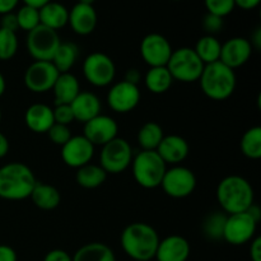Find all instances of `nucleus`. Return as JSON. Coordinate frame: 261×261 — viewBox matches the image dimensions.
<instances>
[{
    "label": "nucleus",
    "mask_w": 261,
    "mask_h": 261,
    "mask_svg": "<svg viewBox=\"0 0 261 261\" xmlns=\"http://www.w3.org/2000/svg\"><path fill=\"white\" fill-rule=\"evenodd\" d=\"M119 125L111 116L99 114L84 124L83 135L94 145L103 147L117 137Z\"/></svg>",
    "instance_id": "dca6fc26"
},
{
    "label": "nucleus",
    "mask_w": 261,
    "mask_h": 261,
    "mask_svg": "<svg viewBox=\"0 0 261 261\" xmlns=\"http://www.w3.org/2000/svg\"><path fill=\"white\" fill-rule=\"evenodd\" d=\"M240 148L249 160H259L261 157V127L252 126L244 133L240 142Z\"/></svg>",
    "instance_id": "2f4dec72"
},
{
    "label": "nucleus",
    "mask_w": 261,
    "mask_h": 261,
    "mask_svg": "<svg viewBox=\"0 0 261 261\" xmlns=\"http://www.w3.org/2000/svg\"><path fill=\"white\" fill-rule=\"evenodd\" d=\"M208 13L224 18L233 12L236 8L234 0H204Z\"/></svg>",
    "instance_id": "c9c22d12"
},
{
    "label": "nucleus",
    "mask_w": 261,
    "mask_h": 261,
    "mask_svg": "<svg viewBox=\"0 0 261 261\" xmlns=\"http://www.w3.org/2000/svg\"><path fill=\"white\" fill-rule=\"evenodd\" d=\"M37 184L35 173L24 163L12 162L0 167V198L18 201L30 198Z\"/></svg>",
    "instance_id": "7ed1b4c3"
},
{
    "label": "nucleus",
    "mask_w": 261,
    "mask_h": 261,
    "mask_svg": "<svg viewBox=\"0 0 261 261\" xmlns=\"http://www.w3.org/2000/svg\"><path fill=\"white\" fill-rule=\"evenodd\" d=\"M61 43L58 31L40 24L27 32V50L35 61H51Z\"/></svg>",
    "instance_id": "6e6552de"
},
{
    "label": "nucleus",
    "mask_w": 261,
    "mask_h": 261,
    "mask_svg": "<svg viewBox=\"0 0 261 261\" xmlns=\"http://www.w3.org/2000/svg\"><path fill=\"white\" fill-rule=\"evenodd\" d=\"M134 154L133 148L124 138L116 137L102 147L99 166L107 175H119L130 167Z\"/></svg>",
    "instance_id": "0eeeda50"
},
{
    "label": "nucleus",
    "mask_w": 261,
    "mask_h": 261,
    "mask_svg": "<svg viewBox=\"0 0 261 261\" xmlns=\"http://www.w3.org/2000/svg\"><path fill=\"white\" fill-rule=\"evenodd\" d=\"M74 119L86 124L87 121L101 114L102 103L98 96L92 92H79L78 96L70 103Z\"/></svg>",
    "instance_id": "4be33fe9"
},
{
    "label": "nucleus",
    "mask_w": 261,
    "mask_h": 261,
    "mask_svg": "<svg viewBox=\"0 0 261 261\" xmlns=\"http://www.w3.org/2000/svg\"><path fill=\"white\" fill-rule=\"evenodd\" d=\"M96 0H78V3H82V4H88V5H93V3Z\"/></svg>",
    "instance_id": "603ef678"
},
{
    "label": "nucleus",
    "mask_w": 261,
    "mask_h": 261,
    "mask_svg": "<svg viewBox=\"0 0 261 261\" xmlns=\"http://www.w3.org/2000/svg\"><path fill=\"white\" fill-rule=\"evenodd\" d=\"M94 145L82 135H73L61 147V160L71 168H81L91 163L94 155Z\"/></svg>",
    "instance_id": "2eb2a0df"
},
{
    "label": "nucleus",
    "mask_w": 261,
    "mask_h": 261,
    "mask_svg": "<svg viewBox=\"0 0 261 261\" xmlns=\"http://www.w3.org/2000/svg\"><path fill=\"white\" fill-rule=\"evenodd\" d=\"M79 56V48L74 42H61L51 63L59 73H69Z\"/></svg>",
    "instance_id": "c756f323"
},
{
    "label": "nucleus",
    "mask_w": 261,
    "mask_h": 261,
    "mask_svg": "<svg viewBox=\"0 0 261 261\" xmlns=\"http://www.w3.org/2000/svg\"><path fill=\"white\" fill-rule=\"evenodd\" d=\"M5 89H7V82H5L4 75H3L2 71H0V97L4 94Z\"/></svg>",
    "instance_id": "3c124183"
},
{
    "label": "nucleus",
    "mask_w": 261,
    "mask_h": 261,
    "mask_svg": "<svg viewBox=\"0 0 261 261\" xmlns=\"http://www.w3.org/2000/svg\"><path fill=\"white\" fill-rule=\"evenodd\" d=\"M9 152V140L3 133H0V158H4Z\"/></svg>",
    "instance_id": "09e8293b"
},
{
    "label": "nucleus",
    "mask_w": 261,
    "mask_h": 261,
    "mask_svg": "<svg viewBox=\"0 0 261 261\" xmlns=\"http://www.w3.org/2000/svg\"><path fill=\"white\" fill-rule=\"evenodd\" d=\"M0 28H4V30L12 31V32L17 33L18 28V22H17V15L15 13H7V14L2 15V19H0Z\"/></svg>",
    "instance_id": "ea45409f"
},
{
    "label": "nucleus",
    "mask_w": 261,
    "mask_h": 261,
    "mask_svg": "<svg viewBox=\"0 0 261 261\" xmlns=\"http://www.w3.org/2000/svg\"><path fill=\"white\" fill-rule=\"evenodd\" d=\"M139 48L142 59L149 68L167 65L173 51L170 41L160 33H149L145 36Z\"/></svg>",
    "instance_id": "ddd939ff"
},
{
    "label": "nucleus",
    "mask_w": 261,
    "mask_h": 261,
    "mask_svg": "<svg viewBox=\"0 0 261 261\" xmlns=\"http://www.w3.org/2000/svg\"><path fill=\"white\" fill-rule=\"evenodd\" d=\"M17 15V22H18V28L19 30L25 31V32H30L33 28H36L37 25H40V13L38 9L33 7H28V5H23L18 9V12L15 13Z\"/></svg>",
    "instance_id": "f704fd0d"
},
{
    "label": "nucleus",
    "mask_w": 261,
    "mask_h": 261,
    "mask_svg": "<svg viewBox=\"0 0 261 261\" xmlns=\"http://www.w3.org/2000/svg\"><path fill=\"white\" fill-rule=\"evenodd\" d=\"M24 3V5H28V7H33L36 9H40L43 5H46L47 3H50L51 0H22Z\"/></svg>",
    "instance_id": "8fccbe9b"
},
{
    "label": "nucleus",
    "mask_w": 261,
    "mask_h": 261,
    "mask_svg": "<svg viewBox=\"0 0 261 261\" xmlns=\"http://www.w3.org/2000/svg\"><path fill=\"white\" fill-rule=\"evenodd\" d=\"M31 200L41 211H54L60 205V191L50 184L38 182L31 193Z\"/></svg>",
    "instance_id": "393cba45"
},
{
    "label": "nucleus",
    "mask_w": 261,
    "mask_h": 261,
    "mask_svg": "<svg viewBox=\"0 0 261 261\" xmlns=\"http://www.w3.org/2000/svg\"><path fill=\"white\" fill-rule=\"evenodd\" d=\"M53 114L55 124H61L69 126L71 122L75 121L70 105H55V107L53 109Z\"/></svg>",
    "instance_id": "4c0bfd02"
},
{
    "label": "nucleus",
    "mask_w": 261,
    "mask_h": 261,
    "mask_svg": "<svg viewBox=\"0 0 261 261\" xmlns=\"http://www.w3.org/2000/svg\"><path fill=\"white\" fill-rule=\"evenodd\" d=\"M227 214L224 212H213L203 223V232L209 240H223V231L226 226Z\"/></svg>",
    "instance_id": "473e14b6"
},
{
    "label": "nucleus",
    "mask_w": 261,
    "mask_h": 261,
    "mask_svg": "<svg viewBox=\"0 0 261 261\" xmlns=\"http://www.w3.org/2000/svg\"><path fill=\"white\" fill-rule=\"evenodd\" d=\"M133 177L135 182L144 189L161 186L167 165L155 150H140L132 161Z\"/></svg>",
    "instance_id": "39448f33"
},
{
    "label": "nucleus",
    "mask_w": 261,
    "mask_h": 261,
    "mask_svg": "<svg viewBox=\"0 0 261 261\" xmlns=\"http://www.w3.org/2000/svg\"><path fill=\"white\" fill-rule=\"evenodd\" d=\"M261 0H234V5L244 10H252L259 7Z\"/></svg>",
    "instance_id": "49530a36"
},
{
    "label": "nucleus",
    "mask_w": 261,
    "mask_h": 261,
    "mask_svg": "<svg viewBox=\"0 0 261 261\" xmlns=\"http://www.w3.org/2000/svg\"><path fill=\"white\" fill-rule=\"evenodd\" d=\"M43 261H73V257L66 251L60 249H55L48 251L43 257Z\"/></svg>",
    "instance_id": "a19ab883"
},
{
    "label": "nucleus",
    "mask_w": 261,
    "mask_h": 261,
    "mask_svg": "<svg viewBox=\"0 0 261 261\" xmlns=\"http://www.w3.org/2000/svg\"><path fill=\"white\" fill-rule=\"evenodd\" d=\"M173 2H181V0H173Z\"/></svg>",
    "instance_id": "5fc2aeb1"
},
{
    "label": "nucleus",
    "mask_w": 261,
    "mask_h": 261,
    "mask_svg": "<svg viewBox=\"0 0 261 261\" xmlns=\"http://www.w3.org/2000/svg\"><path fill=\"white\" fill-rule=\"evenodd\" d=\"M190 251V244L185 237L171 234L160 240L154 257L157 261H188Z\"/></svg>",
    "instance_id": "6ab92c4d"
},
{
    "label": "nucleus",
    "mask_w": 261,
    "mask_h": 261,
    "mask_svg": "<svg viewBox=\"0 0 261 261\" xmlns=\"http://www.w3.org/2000/svg\"><path fill=\"white\" fill-rule=\"evenodd\" d=\"M46 134L48 135V138H50V140L54 144L60 145V147H63V145L73 137V135H71L70 127L61 124H54Z\"/></svg>",
    "instance_id": "e433bc0d"
},
{
    "label": "nucleus",
    "mask_w": 261,
    "mask_h": 261,
    "mask_svg": "<svg viewBox=\"0 0 261 261\" xmlns=\"http://www.w3.org/2000/svg\"><path fill=\"white\" fill-rule=\"evenodd\" d=\"M173 78L166 66H154L144 75V84L149 92L154 94L166 93L173 83Z\"/></svg>",
    "instance_id": "bb28decb"
},
{
    "label": "nucleus",
    "mask_w": 261,
    "mask_h": 261,
    "mask_svg": "<svg viewBox=\"0 0 261 261\" xmlns=\"http://www.w3.org/2000/svg\"><path fill=\"white\" fill-rule=\"evenodd\" d=\"M24 122L28 129L36 134H46L54 121L53 109L45 103H33L25 110Z\"/></svg>",
    "instance_id": "412c9836"
},
{
    "label": "nucleus",
    "mask_w": 261,
    "mask_h": 261,
    "mask_svg": "<svg viewBox=\"0 0 261 261\" xmlns=\"http://www.w3.org/2000/svg\"><path fill=\"white\" fill-rule=\"evenodd\" d=\"M223 25H224L223 18L218 17V15L206 13L205 17L203 18V28L206 32V35L214 36L216 33L221 32V31L223 30Z\"/></svg>",
    "instance_id": "58836bf2"
},
{
    "label": "nucleus",
    "mask_w": 261,
    "mask_h": 261,
    "mask_svg": "<svg viewBox=\"0 0 261 261\" xmlns=\"http://www.w3.org/2000/svg\"><path fill=\"white\" fill-rule=\"evenodd\" d=\"M84 78L94 87H107L114 83L116 75V65L109 55L103 53H92L84 59Z\"/></svg>",
    "instance_id": "9d476101"
},
{
    "label": "nucleus",
    "mask_w": 261,
    "mask_h": 261,
    "mask_svg": "<svg viewBox=\"0 0 261 261\" xmlns=\"http://www.w3.org/2000/svg\"><path fill=\"white\" fill-rule=\"evenodd\" d=\"M98 23V15L93 5L76 3L69 10L68 24L74 33L79 36H88L96 30Z\"/></svg>",
    "instance_id": "a211bd4d"
},
{
    "label": "nucleus",
    "mask_w": 261,
    "mask_h": 261,
    "mask_svg": "<svg viewBox=\"0 0 261 261\" xmlns=\"http://www.w3.org/2000/svg\"><path fill=\"white\" fill-rule=\"evenodd\" d=\"M124 81L127 82V83H132V84H135V86H138L139 82L142 81V74H140V71L138 70V69L132 68L129 69V70H126V73H125V76H124Z\"/></svg>",
    "instance_id": "c03bdc74"
},
{
    "label": "nucleus",
    "mask_w": 261,
    "mask_h": 261,
    "mask_svg": "<svg viewBox=\"0 0 261 261\" xmlns=\"http://www.w3.org/2000/svg\"><path fill=\"white\" fill-rule=\"evenodd\" d=\"M59 74L51 61H33L25 70L23 81L33 93H46L53 89Z\"/></svg>",
    "instance_id": "f8f14e48"
},
{
    "label": "nucleus",
    "mask_w": 261,
    "mask_h": 261,
    "mask_svg": "<svg viewBox=\"0 0 261 261\" xmlns=\"http://www.w3.org/2000/svg\"><path fill=\"white\" fill-rule=\"evenodd\" d=\"M250 43H251L254 50H260L261 48V28L260 27H257L256 30H255V32L251 35V41H250Z\"/></svg>",
    "instance_id": "de8ad7c7"
},
{
    "label": "nucleus",
    "mask_w": 261,
    "mask_h": 261,
    "mask_svg": "<svg viewBox=\"0 0 261 261\" xmlns=\"http://www.w3.org/2000/svg\"><path fill=\"white\" fill-rule=\"evenodd\" d=\"M107 173L99 165L88 163L76 170L75 180L83 189H97L103 185Z\"/></svg>",
    "instance_id": "cd10ccee"
},
{
    "label": "nucleus",
    "mask_w": 261,
    "mask_h": 261,
    "mask_svg": "<svg viewBox=\"0 0 261 261\" xmlns=\"http://www.w3.org/2000/svg\"><path fill=\"white\" fill-rule=\"evenodd\" d=\"M252 46L250 40L244 37H232L222 43L219 61L231 69L241 68L250 60L252 55Z\"/></svg>",
    "instance_id": "f3484780"
},
{
    "label": "nucleus",
    "mask_w": 261,
    "mask_h": 261,
    "mask_svg": "<svg viewBox=\"0 0 261 261\" xmlns=\"http://www.w3.org/2000/svg\"><path fill=\"white\" fill-rule=\"evenodd\" d=\"M120 242L125 254L133 261H149L155 256L160 234L150 224L135 222L125 227Z\"/></svg>",
    "instance_id": "f257e3e1"
},
{
    "label": "nucleus",
    "mask_w": 261,
    "mask_h": 261,
    "mask_svg": "<svg viewBox=\"0 0 261 261\" xmlns=\"http://www.w3.org/2000/svg\"><path fill=\"white\" fill-rule=\"evenodd\" d=\"M20 0H0V15L12 13Z\"/></svg>",
    "instance_id": "a18cd8bd"
},
{
    "label": "nucleus",
    "mask_w": 261,
    "mask_h": 261,
    "mask_svg": "<svg viewBox=\"0 0 261 261\" xmlns=\"http://www.w3.org/2000/svg\"><path fill=\"white\" fill-rule=\"evenodd\" d=\"M140 89L135 84L127 83L124 79L112 84L107 93V103L117 114H127L138 107L140 102Z\"/></svg>",
    "instance_id": "4468645a"
},
{
    "label": "nucleus",
    "mask_w": 261,
    "mask_h": 261,
    "mask_svg": "<svg viewBox=\"0 0 261 261\" xmlns=\"http://www.w3.org/2000/svg\"><path fill=\"white\" fill-rule=\"evenodd\" d=\"M163 129L160 124L154 121H148L138 132V143L142 150H155L162 142Z\"/></svg>",
    "instance_id": "7c9ffc66"
},
{
    "label": "nucleus",
    "mask_w": 261,
    "mask_h": 261,
    "mask_svg": "<svg viewBox=\"0 0 261 261\" xmlns=\"http://www.w3.org/2000/svg\"><path fill=\"white\" fill-rule=\"evenodd\" d=\"M0 121H2V110H0Z\"/></svg>",
    "instance_id": "864d4df0"
},
{
    "label": "nucleus",
    "mask_w": 261,
    "mask_h": 261,
    "mask_svg": "<svg viewBox=\"0 0 261 261\" xmlns=\"http://www.w3.org/2000/svg\"><path fill=\"white\" fill-rule=\"evenodd\" d=\"M161 188L166 195L173 199L190 196L196 188V176L190 168L176 165L166 170Z\"/></svg>",
    "instance_id": "1a4fd4ad"
},
{
    "label": "nucleus",
    "mask_w": 261,
    "mask_h": 261,
    "mask_svg": "<svg viewBox=\"0 0 261 261\" xmlns=\"http://www.w3.org/2000/svg\"><path fill=\"white\" fill-rule=\"evenodd\" d=\"M71 257L73 261H116V256L111 247L102 242L83 245Z\"/></svg>",
    "instance_id": "a878e982"
},
{
    "label": "nucleus",
    "mask_w": 261,
    "mask_h": 261,
    "mask_svg": "<svg viewBox=\"0 0 261 261\" xmlns=\"http://www.w3.org/2000/svg\"><path fill=\"white\" fill-rule=\"evenodd\" d=\"M216 194L219 206L226 214L246 212L255 199L251 184L239 175L227 176L219 181Z\"/></svg>",
    "instance_id": "f03ea898"
},
{
    "label": "nucleus",
    "mask_w": 261,
    "mask_h": 261,
    "mask_svg": "<svg viewBox=\"0 0 261 261\" xmlns=\"http://www.w3.org/2000/svg\"><path fill=\"white\" fill-rule=\"evenodd\" d=\"M18 51L17 33L0 28V60L7 61L15 56Z\"/></svg>",
    "instance_id": "72a5a7b5"
},
{
    "label": "nucleus",
    "mask_w": 261,
    "mask_h": 261,
    "mask_svg": "<svg viewBox=\"0 0 261 261\" xmlns=\"http://www.w3.org/2000/svg\"><path fill=\"white\" fill-rule=\"evenodd\" d=\"M51 91L54 92L55 105H70L81 92V84L70 71L60 73Z\"/></svg>",
    "instance_id": "5701e85b"
},
{
    "label": "nucleus",
    "mask_w": 261,
    "mask_h": 261,
    "mask_svg": "<svg viewBox=\"0 0 261 261\" xmlns=\"http://www.w3.org/2000/svg\"><path fill=\"white\" fill-rule=\"evenodd\" d=\"M204 63L199 59L194 48L180 47L172 51L166 68L172 75L173 81L181 83L198 82L204 70Z\"/></svg>",
    "instance_id": "423d86ee"
},
{
    "label": "nucleus",
    "mask_w": 261,
    "mask_h": 261,
    "mask_svg": "<svg viewBox=\"0 0 261 261\" xmlns=\"http://www.w3.org/2000/svg\"><path fill=\"white\" fill-rule=\"evenodd\" d=\"M257 222L247 212L236 214H227L223 240L233 246L249 244L255 239Z\"/></svg>",
    "instance_id": "9b49d317"
},
{
    "label": "nucleus",
    "mask_w": 261,
    "mask_h": 261,
    "mask_svg": "<svg viewBox=\"0 0 261 261\" xmlns=\"http://www.w3.org/2000/svg\"><path fill=\"white\" fill-rule=\"evenodd\" d=\"M199 82L201 91L208 98L224 101L233 94L237 78L233 69L228 68L221 61H216L204 66Z\"/></svg>",
    "instance_id": "20e7f679"
},
{
    "label": "nucleus",
    "mask_w": 261,
    "mask_h": 261,
    "mask_svg": "<svg viewBox=\"0 0 261 261\" xmlns=\"http://www.w3.org/2000/svg\"><path fill=\"white\" fill-rule=\"evenodd\" d=\"M221 50L222 43L219 42V40L216 36L211 35H205L203 36V37L199 38L195 47H194V51H195L196 55L199 56V59L203 61L204 65H208V64L219 61V58H221Z\"/></svg>",
    "instance_id": "c85d7f7f"
},
{
    "label": "nucleus",
    "mask_w": 261,
    "mask_h": 261,
    "mask_svg": "<svg viewBox=\"0 0 261 261\" xmlns=\"http://www.w3.org/2000/svg\"><path fill=\"white\" fill-rule=\"evenodd\" d=\"M250 257L251 261H261V239L255 237L250 246Z\"/></svg>",
    "instance_id": "37998d69"
},
{
    "label": "nucleus",
    "mask_w": 261,
    "mask_h": 261,
    "mask_svg": "<svg viewBox=\"0 0 261 261\" xmlns=\"http://www.w3.org/2000/svg\"><path fill=\"white\" fill-rule=\"evenodd\" d=\"M40 13V23L45 27L54 31H59L68 24L69 10L64 4L58 2L47 3L38 9Z\"/></svg>",
    "instance_id": "b1692460"
},
{
    "label": "nucleus",
    "mask_w": 261,
    "mask_h": 261,
    "mask_svg": "<svg viewBox=\"0 0 261 261\" xmlns=\"http://www.w3.org/2000/svg\"><path fill=\"white\" fill-rule=\"evenodd\" d=\"M0 261H18L15 250L8 245H0Z\"/></svg>",
    "instance_id": "79ce46f5"
},
{
    "label": "nucleus",
    "mask_w": 261,
    "mask_h": 261,
    "mask_svg": "<svg viewBox=\"0 0 261 261\" xmlns=\"http://www.w3.org/2000/svg\"><path fill=\"white\" fill-rule=\"evenodd\" d=\"M155 152L160 154V157L162 158L166 165L176 166L180 165L182 161L188 158L189 153H190V147H189V143L186 142V139H184L182 137L171 134L163 137L162 142L160 143Z\"/></svg>",
    "instance_id": "aec40b11"
}]
</instances>
